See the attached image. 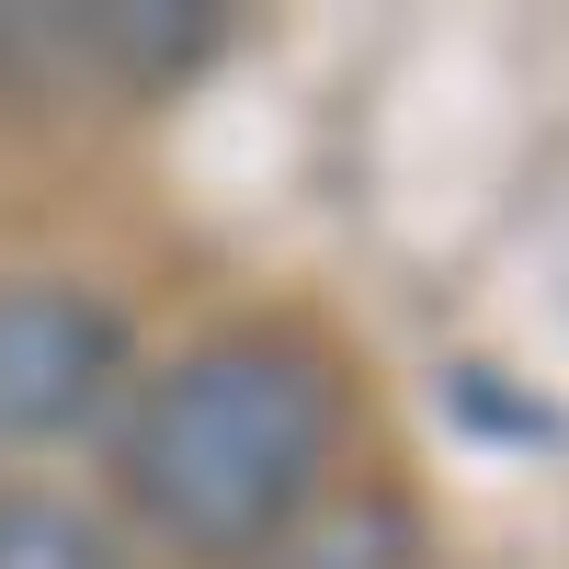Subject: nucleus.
Wrapping results in <instances>:
<instances>
[{"label": "nucleus", "instance_id": "1", "mask_svg": "<svg viewBox=\"0 0 569 569\" xmlns=\"http://www.w3.org/2000/svg\"><path fill=\"white\" fill-rule=\"evenodd\" d=\"M126 501L194 558H262L297 512H319L342 456V388L308 342H206L126 421Z\"/></svg>", "mask_w": 569, "mask_h": 569}, {"label": "nucleus", "instance_id": "2", "mask_svg": "<svg viewBox=\"0 0 569 569\" xmlns=\"http://www.w3.org/2000/svg\"><path fill=\"white\" fill-rule=\"evenodd\" d=\"M228 46L217 0H34V12H0V80L23 91H114V103H149V91L194 80Z\"/></svg>", "mask_w": 569, "mask_h": 569}, {"label": "nucleus", "instance_id": "3", "mask_svg": "<svg viewBox=\"0 0 569 569\" xmlns=\"http://www.w3.org/2000/svg\"><path fill=\"white\" fill-rule=\"evenodd\" d=\"M114 376H126V319L91 284H58V273L0 284V445H46L91 421Z\"/></svg>", "mask_w": 569, "mask_h": 569}, {"label": "nucleus", "instance_id": "4", "mask_svg": "<svg viewBox=\"0 0 569 569\" xmlns=\"http://www.w3.org/2000/svg\"><path fill=\"white\" fill-rule=\"evenodd\" d=\"M421 558V525H410V501H330V512H297L262 558L240 569H410Z\"/></svg>", "mask_w": 569, "mask_h": 569}, {"label": "nucleus", "instance_id": "5", "mask_svg": "<svg viewBox=\"0 0 569 569\" xmlns=\"http://www.w3.org/2000/svg\"><path fill=\"white\" fill-rule=\"evenodd\" d=\"M0 569H126L114 536L58 490H0Z\"/></svg>", "mask_w": 569, "mask_h": 569}]
</instances>
